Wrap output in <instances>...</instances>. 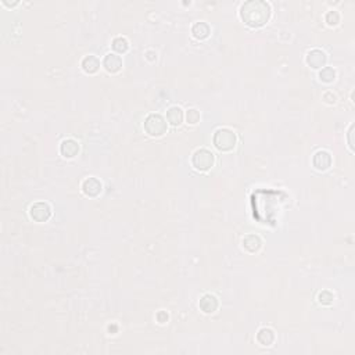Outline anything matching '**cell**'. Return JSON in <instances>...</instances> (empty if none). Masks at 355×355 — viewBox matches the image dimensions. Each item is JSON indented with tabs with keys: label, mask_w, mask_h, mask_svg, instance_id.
<instances>
[{
	"label": "cell",
	"mask_w": 355,
	"mask_h": 355,
	"mask_svg": "<svg viewBox=\"0 0 355 355\" xmlns=\"http://www.w3.org/2000/svg\"><path fill=\"white\" fill-rule=\"evenodd\" d=\"M286 200H289V196L282 190H257L252 194L254 218L258 221L262 214L267 212L262 224L275 225L277 222V214L282 211V208L272 207V204H285Z\"/></svg>",
	"instance_id": "1"
},
{
	"label": "cell",
	"mask_w": 355,
	"mask_h": 355,
	"mask_svg": "<svg viewBox=\"0 0 355 355\" xmlns=\"http://www.w3.org/2000/svg\"><path fill=\"white\" fill-rule=\"evenodd\" d=\"M271 4L264 0H249L240 7V17L243 22L250 28H260L265 25L271 18Z\"/></svg>",
	"instance_id": "2"
},
{
	"label": "cell",
	"mask_w": 355,
	"mask_h": 355,
	"mask_svg": "<svg viewBox=\"0 0 355 355\" xmlns=\"http://www.w3.org/2000/svg\"><path fill=\"white\" fill-rule=\"evenodd\" d=\"M212 143L219 151H232L237 145V135L229 128H219L214 133Z\"/></svg>",
	"instance_id": "3"
},
{
	"label": "cell",
	"mask_w": 355,
	"mask_h": 355,
	"mask_svg": "<svg viewBox=\"0 0 355 355\" xmlns=\"http://www.w3.org/2000/svg\"><path fill=\"white\" fill-rule=\"evenodd\" d=\"M143 129L151 138H160L168 130V121L160 114H148L143 124Z\"/></svg>",
	"instance_id": "4"
},
{
	"label": "cell",
	"mask_w": 355,
	"mask_h": 355,
	"mask_svg": "<svg viewBox=\"0 0 355 355\" xmlns=\"http://www.w3.org/2000/svg\"><path fill=\"white\" fill-rule=\"evenodd\" d=\"M214 164L215 156L208 148H197L191 156V165L200 172H207L214 167Z\"/></svg>",
	"instance_id": "5"
},
{
	"label": "cell",
	"mask_w": 355,
	"mask_h": 355,
	"mask_svg": "<svg viewBox=\"0 0 355 355\" xmlns=\"http://www.w3.org/2000/svg\"><path fill=\"white\" fill-rule=\"evenodd\" d=\"M29 217L35 222H46L52 217V207L44 201H38L29 207Z\"/></svg>",
	"instance_id": "6"
},
{
	"label": "cell",
	"mask_w": 355,
	"mask_h": 355,
	"mask_svg": "<svg viewBox=\"0 0 355 355\" xmlns=\"http://www.w3.org/2000/svg\"><path fill=\"white\" fill-rule=\"evenodd\" d=\"M305 63L313 69H322L323 67H326V63H328V56L326 53L321 50V49H312L310 52L307 53V57H305Z\"/></svg>",
	"instance_id": "7"
},
{
	"label": "cell",
	"mask_w": 355,
	"mask_h": 355,
	"mask_svg": "<svg viewBox=\"0 0 355 355\" xmlns=\"http://www.w3.org/2000/svg\"><path fill=\"white\" fill-rule=\"evenodd\" d=\"M82 191L87 197H97L103 191V183L100 182L95 176L86 178L82 182Z\"/></svg>",
	"instance_id": "8"
},
{
	"label": "cell",
	"mask_w": 355,
	"mask_h": 355,
	"mask_svg": "<svg viewBox=\"0 0 355 355\" xmlns=\"http://www.w3.org/2000/svg\"><path fill=\"white\" fill-rule=\"evenodd\" d=\"M103 68L110 72V74H117L122 69V57L117 53H108L105 54V57L103 59L102 63Z\"/></svg>",
	"instance_id": "9"
},
{
	"label": "cell",
	"mask_w": 355,
	"mask_h": 355,
	"mask_svg": "<svg viewBox=\"0 0 355 355\" xmlns=\"http://www.w3.org/2000/svg\"><path fill=\"white\" fill-rule=\"evenodd\" d=\"M332 163H333L332 154H330L329 151H326V150H319V151H316V153L313 154V158H312V164H313V167H315L318 171H326V169H329Z\"/></svg>",
	"instance_id": "10"
},
{
	"label": "cell",
	"mask_w": 355,
	"mask_h": 355,
	"mask_svg": "<svg viewBox=\"0 0 355 355\" xmlns=\"http://www.w3.org/2000/svg\"><path fill=\"white\" fill-rule=\"evenodd\" d=\"M79 143L75 139H65L61 142L60 153L61 156L65 158H74L78 156L79 153Z\"/></svg>",
	"instance_id": "11"
},
{
	"label": "cell",
	"mask_w": 355,
	"mask_h": 355,
	"mask_svg": "<svg viewBox=\"0 0 355 355\" xmlns=\"http://www.w3.org/2000/svg\"><path fill=\"white\" fill-rule=\"evenodd\" d=\"M199 307L204 313L209 315V313H214L217 311L218 307H219V301L214 294H204L200 298Z\"/></svg>",
	"instance_id": "12"
},
{
	"label": "cell",
	"mask_w": 355,
	"mask_h": 355,
	"mask_svg": "<svg viewBox=\"0 0 355 355\" xmlns=\"http://www.w3.org/2000/svg\"><path fill=\"white\" fill-rule=\"evenodd\" d=\"M243 249L249 252L260 251L262 247V240L258 234H247L243 237Z\"/></svg>",
	"instance_id": "13"
},
{
	"label": "cell",
	"mask_w": 355,
	"mask_h": 355,
	"mask_svg": "<svg viewBox=\"0 0 355 355\" xmlns=\"http://www.w3.org/2000/svg\"><path fill=\"white\" fill-rule=\"evenodd\" d=\"M185 120V113L179 105H172L167 111V121L172 126H179Z\"/></svg>",
	"instance_id": "14"
},
{
	"label": "cell",
	"mask_w": 355,
	"mask_h": 355,
	"mask_svg": "<svg viewBox=\"0 0 355 355\" xmlns=\"http://www.w3.org/2000/svg\"><path fill=\"white\" fill-rule=\"evenodd\" d=\"M276 340V334L271 328H262L257 333V341L262 347H271Z\"/></svg>",
	"instance_id": "15"
},
{
	"label": "cell",
	"mask_w": 355,
	"mask_h": 355,
	"mask_svg": "<svg viewBox=\"0 0 355 355\" xmlns=\"http://www.w3.org/2000/svg\"><path fill=\"white\" fill-rule=\"evenodd\" d=\"M81 65H82V69L86 74H96L100 69V60L96 56H93V54H89L86 57H84Z\"/></svg>",
	"instance_id": "16"
},
{
	"label": "cell",
	"mask_w": 355,
	"mask_h": 355,
	"mask_svg": "<svg viewBox=\"0 0 355 355\" xmlns=\"http://www.w3.org/2000/svg\"><path fill=\"white\" fill-rule=\"evenodd\" d=\"M191 34L193 36L196 38V39H200V41H203V39H207L209 34H211V28L208 25L207 22H204V21H200V22H196L193 28H191Z\"/></svg>",
	"instance_id": "17"
},
{
	"label": "cell",
	"mask_w": 355,
	"mask_h": 355,
	"mask_svg": "<svg viewBox=\"0 0 355 355\" xmlns=\"http://www.w3.org/2000/svg\"><path fill=\"white\" fill-rule=\"evenodd\" d=\"M113 46L114 52L117 53V54H124V53H126L129 50V42H128V39L126 38H124V36H118V38H115L113 41Z\"/></svg>",
	"instance_id": "18"
},
{
	"label": "cell",
	"mask_w": 355,
	"mask_h": 355,
	"mask_svg": "<svg viewBox=\"0 0 355 355\" xmlns=\"http://www.w3.org/2000/svg\"><path fill=\"white\" fill-rule=\"evenodd\" d=\"M319 79H321L323 84H332L336 79V71L332 68V67H323L319 71Z\"/></svg>",
	"instance_id": "19"
},
{
	"label": "cell",
	"mask_w": 355,
	"mask_h": 355,
	"mask_svg": "<svg viewBox=\"0 0 355 355\" xmlns=\"http://www.w3.org/2000/svg\"><path fill=\"white\" fill-rule=\"evenodd\" d=\"M185 120L189 125H196L199 124L200 120H201V114L197 108H189L186 114H185Z\"/></svg>",
	"instance_id": "20"
},
{
	"label": "cell",
	"mask_w": 355,
	"mask_h": 355,
	"mask_svg": "<svg viewBox=\"0 0 355 355\" xmlns=\"http://www.w3.org/2000/svg\"><path fill=\"white\" fill-rule=\"evenodd\" d=\"M333 300H334V295L333 293H330L329 290H323L318 294V303L322 305H330L333 303Z\"/></svg>",
	"instance_id": "21"
},
{
	"label": "cell",
	"mask_w": 355,
	"mask_h": 355,
	"mask_svg": "<svg viewBox=\"0 0 355 355\" xmlns=\"http://www.w3.org/2000/svg\"><path fill=\"white\" fill-rule=\"evenodd\" d=\"M340 18H341L340 17V13L336 11V10H332V11H329V13L326 14V22H328L330 26H334L340 22Z\"/></svg>",
	"instance_id": "22"
},
{
	"label": "cell",
	"mask_w": 355,
	"mask_h": 355,
	"mask_svg": "<svg viewBox=\"0 0 355 355\" xmlns=\"http://www.w3.org/2000/svg\"><path fill=\"white\" fill-rule=\"evenodd\" d=\"M322 100L328 104L337 103V97H336L334 93H332V92H326V93H323V96H322Z\"/></svg>",
	"instance_id": "23"
},
{
	"label": "cell",
	"mask_w": 355,
	"mask_h": 355,
	"mask_svg": "<svg viewBox=\"0 0 355 355\" xmlns=\"http://www.w3.org/2000/svg\"><path fill=\"white\" fill-rule=\"evenodd\" d=\"M157 321L160 322V323H165V322L168 321V313L164 311H160L157 313Z\"/></svg>",
	"instance_id": "24"
},
{
	"label": "cell",
	"mask_w": 355,
	"mask_h": 355,
	"mask_svg": "<svg viewBox=\"0 0 355 355\" xmlns=\"http://www.w3.org/2000/svg\"><path fill=\"white\" fill-rule=\"evenodd\" d=\"M353 130H354V124L350 126V130H348V145H350L351 150H354V145H353Z\"/></svg>",
	"instance_id": "25"
}]
</instances>
